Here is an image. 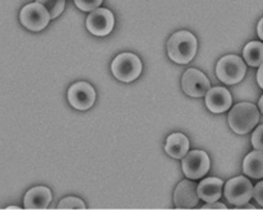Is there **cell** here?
<instances>
[{"label":"cell","mask_w":263,"mask_h":210,"mask_svg":"<svg viewBox=\"0 0 263 210\" xmlns=\"http://www.w3.org/2000/svg\"><path fill=\"white\" fill-rule=\"evenodd\" d=\"M197 41L189 31L174 33L167 41V55L178 64H187L195 56Z\"/></svg>","instance_id":"6da1fadb"},{"label":"cell","mask_w":263,"mask_h":210,"mask_svg":"<svg viewBox=\"0 0 263 210\" xmlns=\"http://www.w3.org/2000/svg\"><path fill=\"white\" fill-rule=\"evenodd\" d=\"M260 118L258 108L248 102L234 105L228 114L230 128L237 134H247L251 132L258 124Z\"/></svg>","instance_id":"7a4b0ae2"},{"label":"cell","mask_w":263,"mask_h":210,"mask_svg":"<svg viewBox=\"0 0 263 210\" xmlns=\"http://www.w3.org/2000/svg\"><path fill=\"white\" fill-rule=\"evenodd\" d=\"M247 66L242 59L235 55H227L221 58L216 66L218 78L226 84L239 82L246 74Z\"/></svg>","instance_id":"3957f363"},{"label":"cell","mask_w":263,"mask_h":210,"mask_svg":"<svg viewBox=\"0 0 263 210\" xmlns=\"http://www.w3.org/2000/svg\"><path fill=\"white\" fill-rule=\"evenodd\" d=\"M111 70L113 75L123 82L135 80L142 71L140 59L132 52H122L112 62Z\"/></svg>","instance_id":"277c9868"},{"label":"cell","mask_w":263,"mask_h":210,"mask_svg":"<svg viewBox=\"0 0 263 210\" xmlns=\"http://www.w3.org/2000/svg\"><path fill=\"white\" fill-rule=\"evenodd\" d=\"M224 196L232 205H245L253 196V185L251 181L243 176L231 178L225 184Z\"/></svg>","instance_id":"5b68a950"},{"label":"cell","mask_w":263,"mask_h":210,"mask_svg":"<svg viewBox=\"0 0 263 210\" xmlns=\"http://www.w3.org/2000/svg\"><path fill=\"white\" fill-rule=\"evenodd\" d=\"M50 20L48 11L39 3L34 2L24 6L20 12L22 25L30 31H40L44 29Z\"/></svg>","instance_id":"8992f818"},{"label":"cell","mask_w":263,"mask_h":210,"mask_svg":"<svg viewBox=\"0 0 263 210\" xmlns=\"http://www.w3.org/2000/svg\"><path fill=\"white\" fill-rule=\"evenodd\" d=\"M210 159L202 150H192L184 155L182 168L184 174L190 179H199L210 170Z\"/></svg>","instance_id":"52a82bcc"},{"label":"cell","mask_w":263,"mask_h":210,"mask_svg":"<svg viewBox=\"0 0 263 210\" xmlns=\"http://www.w3.org/2000/svg\"><path fill=\"white\" fill-rule=\"evenodd\" d=\"M95 100L96 92L93 87L85 81L75 82L68 90V101L75 109L86 110L92 106Z\"/></svg>","instance_id":"ba28073f"},{"label":"cell","mask_w":263,"mask_h":210,"mask_svg":"<svg viewBox=\"0 0 263 210\" xmlns=\"http://www.w3.org/2000/svg\"><path fill=\"white\" fill-rule=\"evenodd\" d=\"M181 82L183 91L191 97H202L210 90V81L208 77L201 71L194 68L185 71Z\"/></svg>","instance_id":"9c48e42d"},{"label":"cell","mask_w":263,"mask_h":210,"mask_svg":"<svg viewBox=\"0 0 263 210\" xmlns=\"http://www.w3.org/2000/svg\"><path fill=\"white\" fill-rule=\"evenodd\" d=\"M113 26V13L107 8H97L86 19L87 30L96 36L108 35L112 31Z\"/></svg>","instance_id":"30bf717a"},{"label":"cell","mask_w":263,"mask_h":210,"mask_svg":"<svg viewBox=\"0 0 263 210\" xmlns=\"http://www.w3.org/2000/svg\"><path fill=\"white\" fill-rule=\"evenodd\" d=\"M198 201L197 184L194 181L185 179L177 185L174 194V202L177 208L189 209L196 206Z\"/></svg>","instance_id":"8fae6325"},{"label":"cell","mask_w":263,"mask_h":210,"mask_svg":"<svg viewBox=\"0 0 263 210\" xmlns=\"http://www.w3.org/2000/svg\"><path fill=\"white\" fill-rule=\"evenodd\" d=\"M231 95L225 87L215 86L205 94V104L210 111L221 113L226 111L231 106Z\"/></svg>","instance_id":"7c38bea8"},{"label":"cell","mask_w":263,"mask_h":210,"mask_svg":"<svg viewBox=\"0 0 263 210\" xmlns=\"http://www.w3.org/2000/svg\"><path fill=\"white\" fill-rule=\"evenodd\" d=\"M51 201V192L46 186H35L29 189L24 197L26 209H45Z\"/></svg>","instance_id":"4fadbf2b"},{"label":"cell","mask_w":263,"mask_h":210,"mask_svg":"<svg viewBox=\"0 0 263 210\" xmlns=\"http://www.w3.org/2000/svg\"><path fill=\"white\" fill-rule=\"evenodd\" d=\"M223 181L216 177H208L197 184V195L199 199L206 203L216 202L221 198Z\"/></svg>","instance_id":"5bb4252c"},{"label":"cell","mask_w":263,"mask_h":210,"mask_svg":"<svg viewBox=\"0 0 263 210\" xmlns=\"http://www.w3.org/2000/svg\"><path fill=\"white\" fill-rule=\"evenodd\" d=\"M189 148L188 138L182 133L171 134L164 146V149L168 155L174 159H182L187 153Z\"/></svg>","instance_id":"9a60e30c"},{"label":"cell","mask_w":263,"mask_h":210,"mask_svg":"<svg viewBox=\"0 0 263 210\" xmlns=\"http://www.w3.org/2000/svg\"><path fill=\"white\" fill-rule=\"evenodd\" d=\"M242 171L254 179L263 178V151L256 149L248 153L242 163Z\"/></svg>","instance_id":"2e32d148"},{"label":"cell","mask_w":263,"mask_h":210,"mask_svg":"<svg viewBox=\"0 0 263 210\" xmlns=\"http://www.w3.org/2000/svg\"><path fill=\"white\" fill-rule=\"evenodd\" d=\"M243 59L248 65L259 67L263 64V43L260 41H251L243 48Z\"/></svg>","instance_id":"e0dca14e"},{"label":"cell","mask_w":263,"mask_h":210,"mask_svg":"<svg viewBox=\"0 0 263 210\" xmlns=\"http://www.w3.org/2000/svg\"><path fill=\"white\" fill-rule=\"evenodd\" d=\"M36 2L41 4L48 11L50 19L59 16L65 7V0H36Z\"/></svg>","instance_id":"ac0fdd59"},{"label":"cell","mask_w":263,"mask_h":210,"mask_svg":"<svg viewBox=\"0 0 263 210\" xmlns=\"http://www.w3.org/2000/svg\"><path fill=\"white\" fill-rule=\"evenodd\" d=\"M59 209H84V203L76 197H67L60 201L58 205Z\"/></svg>","instance_id":"d6986e66"},{"label":"cell","mask_w":263,"mask_h":210,"mask_svg":"<svg viewBox=\"0 0 263 210\" xmlns=\"http://www.w3.org/2000/svg\"><path fill=\"white\" fill-rule=\"evenodd\" d=\"M74 2L75 5L81 10L92 11L100 6L102 0H74Z\"/></svg>","instance_id":"ffe728a7"},{"label":"cell","mask_w":263,"mask_h":210,"mask_svg":"<svg viewBox=\"0 0 263 210\" xmlns=\"http://www.w3.org/2000/svg\"><path fill=\"white\" fill-rule=\"evenodd\" d=\"M252 145L255 149L263 151V125L257 127L253 132Z\"/></svg>","instance_id":"44dd1931"},{"label":"cell","mask_w":263,"mask_h":210,"mask_svg":"<svg viewBox=\"0 0 263 210\" xmlns=\"http://www.w3.org/2000/svg\"><path fill=\"white\" fill-rule=\"evenodd\" d=\"M253 194L256 202L263 206V180L256 184V186L253 188Z\"/></svg>","instance_id":"7402d4cb"},{"label":"cell","mask_w":263,"mask_h":210,"mask_svg":"<svg viewBox=\"0 0 263 210\" xmlns=\"http://www.w3.org/2000/svg\"><path fill=\"white\" fill-rule=\"evenodd\" d=\"M202 209H227V207L222 204V203H218V202H212V203H209L206 205H203L201 207Z\"/></svg>","instance_id":"603a6c76"},{"label":"cell","mask_w":263,"mask_h":210,"mask_svg":"<svg viewBox=\"0 0 263 210\" xmlns=\"http://www.w3.org/2000/svg\"><path fill=\"white\" fill-rule=\"evenodd\" d=\"M257 81L261 89H263V64L259 66V69L257 71Z\"/></svg>","instance_id":"cb8c5ba5"},{"label":"cell","mask_w":263,"mask_h":210,"mask_svg":"<svg viewBox=\"0 0 263 210\" xmlns=\"http://www.w3.org/2000/svg\"><path fill=\"white\" fill-rule=\"evenodd\" d=\"M257 33H258V36L261 40H263V18L259 21L258 23V26H257Z\"/></svg>","instance_id":"d4e9b609"},{"label":"cell","mask_w":263,"mask_h":210,"mask_svg":"<svg viewBox=\"0 0 263 210\" xmlns=\"http://www.w3.org/2000/svg\"><path fill=\"white\" fill-rule=\"evenodd\" d=\"M258 106H259V109L260 111L263 113V95L261 96V98L259 99V102H258Z\"/></svg>","instance_id":"484cf974"},{"label":"cell","mask_w":263,"mask_h":210,"mask_svg":"<svg viewBox=\"0 0 263 210\" xmlns=\"http://www.w3.org/2000/svg\"><path fill=\"white\" fill-rule=\"evenodd\" d=\"M242 207H239V208H242V209H255V207L253 206V205H250V204H245V206L243 205H241Z\"/></svg>","instance_id":"4316f807"}]
</instances>
